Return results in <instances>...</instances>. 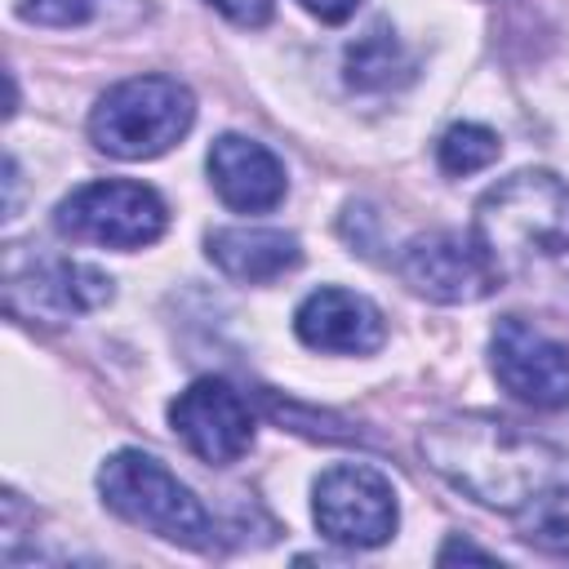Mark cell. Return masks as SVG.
I'll return each instance as SVG.
<instances>
[{
  "mask_svg": "<svg viewBox=\"0 0 569 569\" xmlns=\"http://www.w3.org/2000/svg\"><path fill=\"white\" fill-rule=\"evenodd\" d=\"M498 156H502L498 133L485 129V124H471V120L449 124V129L440 133V142H436V160H440V169H445L449 178L480 173V169H489Z\"/></svg>",
  "mask_w": 569,
  "mask_h": 569,
  "instance_id": "cell-15",
  "label": "cell"
},
{
  "mask_svg": "<svg viewBox=\"0 0 569 569\" xmlns=\"http://www.w3.org/2000/svg\"><path fill=\"white\" fill-rule=\"evenodd\" d=\"M476 240L498 280L569 307V187L547 169L493 182L476 204Z\"/></svg>",
  "mask_w": 569,
  "mask_h": 569,
  "instance_id": "cell-2",
  "label": "cell"
},
{
  "mask_svg": "<svg viewBox=\"0 0 569 569\" xmlns=\"http://www.w3.org/2000/svg\"><path fill=\"white\" fill-rule=\"evenodd\" d=\"M405 76H409V58L387 27H373L347 49V84L356 89H387Z\"/></svg>",
  "mask_w": 569,
  "mask_h": 569,
  "instance_id": "cell-14",
  "label": "cell"
},
{
  "mask_svg": "<svg viewBox=\"0 0 569 569\" xmlns=\"http://www.w3.org/2000/svg\"><path fill=\"white\" fill-rule=\"evenodd\" d=\"M169 422L182 436V445L209 467H231L253 445L249 400L222 378H200L187 391H178V400L169 405Z\"/></svg>",
  "mask_w": 569,
  "mask_h": 569,
  "instance_id": "cell-9",
  "label": "cell"
},
{
  "mask_svg": "<svg viewBox=\"0 0 569 569\" xmlns=\"http://www.w3.org/2000/svg\"><path fill=\"white\" fill-rule=\"evenodd\" d=\"M213 267L240 284H271L302 262V244L276 227H218L204 240Z\"/></svg>",
  "mask_w": 569,
  "mask_h": 569,
  "instance_id": "cell-13",
  "label": "cell"
},
{
  "mask_svg": "<svg viewBox=\"0 0 569 569\" xmlns=\"http://www.w3.org/2000/svg\"><path fill=\"white\" fill-rule=\"evenodd\" d=\"M209 182L236 213H267L284 200V164L244 133H222L209 147Z\"/></svg>",
  "mask_w": 569,
  "mask_h": 569,
  "instance_id": "cell-12",
  "label": "cell"
},
{
  "mask_svg": "<svg viewBox=\"0 0 569 569\" xmlns=\"http://www.w3.org/2000/svg\"><path fill=\"white\" fill-rule=\"evenodd\" d=\"M204 4H213L236 27H267L271 22V9H276V0H204Z\"/></svg>",
  "mask_w": 569,
  "mask_h": 569,
  "instance_id": "cell-18",
  "label": "cell"
},
{
  "mask_svg": "<svg viewBox=\"0 0 569 569\" xmlns=\"http://www.w3.org/2000/svg\"><path fill=\"white\" fill-rule=\"evenodd\" d=\"M98 493L120 520L151 529L156 538H169L191 551H209L218 542L204 502L160 458L142 449H116L98 471Z\"/></svg>",
  "mask_w": 569,
  "mask_h": 569,
  "instance_id": "cell-3",
  "label": "cell"
},
{
  "mask_svg": "<svg viewBox=\"0 0 569 569\" xmlns=\"http://www.w3.org/2000/svg\"><path fill=\"white\" fill-rule=\"evenodd\" d=\"M169 209L156 187L147 182H124V178H102L76 187L58 213L53 227L67 240L80 244H107V249H142L164 236Z\"/></svg>",
  "mask_w": 569,
  "mask_h": 569,
  "instance_id": "cell-5",
  "label": "cell"
},
{
  "mask_svg": "<svg viewBox=\"0 0 569 569\" xmlns=\"http://www.w3.org/2000/svg\"><path fill=\"white\" fill-rule=\"evenodd\" d=\"M298 4H302L307 13H316L320 22H347L360 0H298Z\"/></svg>",
  "mask_w": 569,
  "mask_h": 569,
  "instance_id": "cell-19",
  "label": "cell"
},
{
  "mask_svg": "<svg viewBox=\"0 0 569 569\" xmlns=\"http://www.w3.org/2000/svg\"><path fill=\"white\" fill-rule=\"evenodd\" d=\"M102 9V0H22L18 13L40 27H80Z\"/></svg>",
  "mask_w": 569,
  "mask_h": 569,
  "instance_id": "cell-17",
  "label": "cell"
},
{
  "mask_svg": "<svg viewBox=\"0 0 569 569\" xmlns=\"http://www.w3.org/2000/svg\"><path fill=\"white\" fill-rule=\"evenodd\" d=\"M196 120V98L173 76H133L111 84L89 111V138L116 160L164 156Z\"/></svg>",
  "mask_w": 569,
  "mask_h": 569,
  "instance_id": "cell-4",
  "label": "cell"
},
{
  "mask_svg": "<svg viewBox=\"0 0 569 569\" xmlns=\"http://www.w3.org/2000/svg\"><path fill=\"white\" fill-rule=\"evenodd\" d=\"M316 525L329 542L342 547H382L396 533L400 507L396 489L378 467L365 462H338L316 480L311 498Z\"/></svg>",
  "mask_w": 569,
  "mask_h": 569,
  "instance_id": "cell-6",
  "label": "cell"
},
{
  "mask_svg": "<svg viewBox=\"0 0 569 569\" xmlns=\"http://www.w3.org/2000/svg\"><path fill=\"white\" fill-rule=\"evenodd\" d=\"M516 529L525 542H538L547 551H569V489L551 485L533 502L516 511Z\"/></svg>",
  "mask_w": 569,
  "mask_h": 569,
  "instance_id": "cell-16",
  "label": "cell"
},
{
  "mask_svg": "<svg viewBox=\"0 0 569 569\" xmlns=\"http://www.w3.org/2000/svg\"><path fill=\"white\" fill-rule=\"evenodd\" d=\"M400 280L427 298V302H480L489 298L502 280L485 253V244L476 240V231H427V236H413L405 249H400Z\"/></svg>",
  "mask_w": 569,
  "mask_h": 569,
  "instance_id": "cell-7",
  "label": "cell"
},
{
  "mask_svg": "<svg viewBox=\"0 0 569 569\" xmlns=\"http://www.w3.org/2000/svg\"><path fill=\"white\" fill-rule=\"evenodd\" d=\"M293 329L311 351H338V356H369L382 347V311L351 293V289H316L293 311Z\"/></svg>",
  "mask_w": 569,
  "mask_h": 569,
  "instance_id": "cell-11",
  "label": "cell"
},
{
  "mask_svg": "<svg viewBox=\"0 0 569 569\" xmlns=\"http://www.w3.org/2000/svg\"><path fill=\"white\" fill-rule=\"evenodd\" d=\"M436 560L449 565V560H498V556H493V551H480V547H471V542H462V538H449Z\"/></svg>",
  "mask_w": 569,
  "mask_h": 569,
  "instance_id": "cell-20",
  "label": "cell"
},
{
  "mask_svg": "<svg viewBox=\"0 0 569 569\" xmlns=\"http://www.w3.org/2000/svg\"><path fill=\"white\" fill-rule=\"evenodd\" d=\"M493 378L533 409H565L569 405V347L551 333L533 329L520 316H502L489 338Z\"/></svg>",
  "mask_w": 569,
  "mask_h": 569,
  "instance_id": "cell-8",
  "label": "cell"
},
{
  "mask_svg": "<svg viewBox=\"0 0 569 569\" xmlns=\"http://www.w3.org/2000/svg\"><path fill=\"white\" fill-rule=\"evenodd\" d=\"M102 302H111V276L71 258L36 262L27 276L9 280V311L44 325H62L71 316L98 311Z\"/></svg>",
  "mask_w": 569,
  "mask_h": 569,
  "instance_id": "cell-10",
  "label": "cell"
},
{
  "mask_svg": "<svg viewBox=\"0 0 569 569\" xmlns=\"http://www.w3.org/2000/svg\"><path fill=\"white\" fill-rule=\"evenodd\" d=\"M418 449L436 476L498 511H520L525 502L560 485L569 467L560 445L493 413L436 418L418 431Z\"/></svg>",
  "mask_w": 569,
  "mask_h": 569,
  "instance_id": "cell-1",
  "label": "cell"
}]
</instances>
